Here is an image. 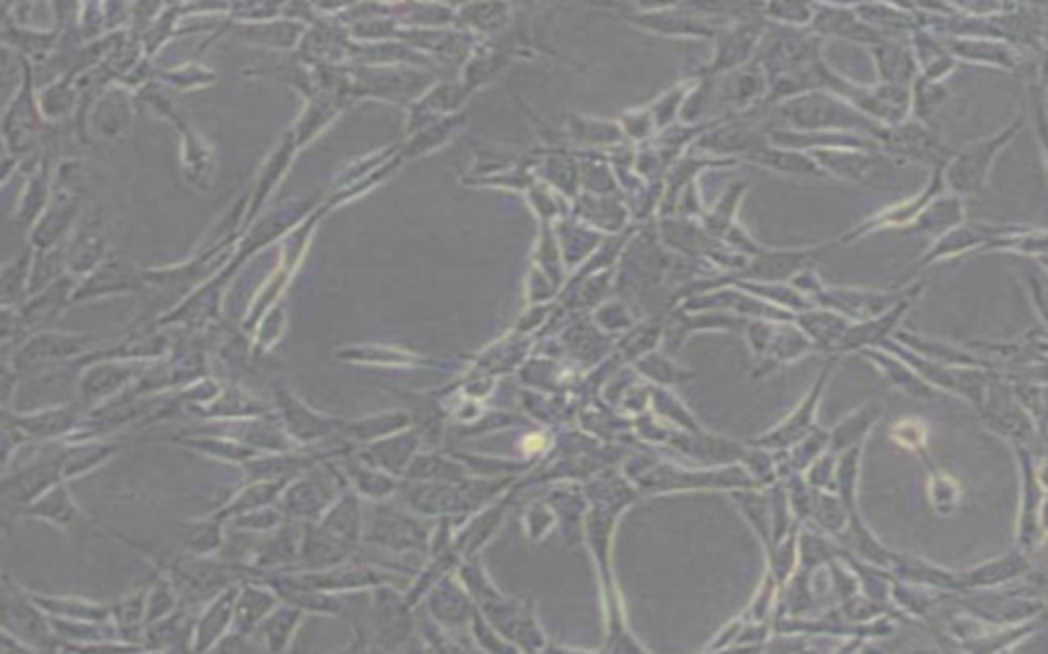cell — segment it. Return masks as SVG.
Listing matches in <instances>:
<instances>
[{
	"label": "cell",
	"instance_id": "5",
	"mask_svg": "<svg viewBox=\"0 0 1048 654\" xmlns=\"http://www.w3.org/2000/svg\"><path fill=\"white\" fill-rule=\"evenodd\" d=\"M363 542L391 553H404L413 548L418 542L416 525L399 509L385 506V501H377L375 508L371 509Z\"/></svg>",
	"mask_w": 1048,
	"mask_h": 654
},
{
	"label": "cell",
	"instance_id": "10",
	"mask_svg": "<svg viewBox=\"0 0 1048 654\" xmlns=\"http://www.w3.org/2000/svg\"><path fill=\"white\" fill-rule=\"evenodd\" d=\"M299 542L301 536L297 539L294 528L282 523L279 528L266 532L265 540H261V544L254 548L249 570L268 573L296 563L299 561Z\"/></svg>",
	"mask_w": 1048,
	"mask_h": 654
},
{
	"label": "cell",
	"instance_id": "7",
	"mask_svg": "<svg viewBox=\"0 0 1048 654\" xmlns=\"http://www.w3.org/2000/svg\"><path fill=\"white\" fill-rule=\"evenodd\" d=\"M375 640L382 649H396L408 636V606L398 594L385 585L371 589Z\"/></svg>",
	"mask_w": 1048,
	"mask_h": 654
},
{
	"label": "cell",
	"instance_id": "18",
	"mask_svg": "<svg viewBox=\"0 0 1048 654\" xmlns=\"http://www.w3.org/2000/svg\"><path fill=\"white\" fill-rule=\"evenodd\" d=\"M223 522L220 516H207L203 520L185 525V548L197 556H211L223 546Z\"/></svg>",
	"mask_w": 1048,
	"mask_h": 654
},
{
	"label": "cell",
	"instance_id": "22",
	"mask_svg": "<svg viewBox=\"0 0 1048 654\" xmlns=\"http://www.w3.org/2000/svg\"><path fill=\"white\" fill-rule=\"evenodd\" d=\"M283 409H285V420L289 423L294 436L299 437V440H313V437L322 436L330 430L326 420H322L316 413H311L310 409L299 406L296 399H291V397L283 395Z\"/></svg>",
	"mask_w": 1048,
	"mask_h": 654
},
{
	"label": "cell",
	"instance_id": "19",
	"mask_svg": "<svg viewBox=\"0 0 1048 654\" xmlns=\"http://www.w3.org/2000/svg\"><path fill=\"white\" fill-rule=\"evenodd\" d=\"M76 422V413L73 408L52 409L37 415H25V418H15V428H21L35 437H54L68 432Z\"/></svg>",
	"mask_w": 1048,
	"mask_h": 654
},
{
	"label": "cell",
	"instance_id": "11",
	"mask_svg": "<svg viewBox=\"0 0 1048 654\" xmlns=\"http://www.w3.org/2000/svg\"><path fill=\"white\" fill-rule=\"evenodd\" d=\"M31 597L37 601V606L49 616V618H62V620H76V622H92V624H111L113 622V608L89 601L82 597H56L42 596L33 594Z\"/></svg>",
	"mask_w": 1048,
	"mask_h": 654
},
{
	"label": "cell",
	"instance_id": "23",
	"mask_svg": "<svg viewBox=\"0 0 1048 654\" xmlns=\"http://www.w3.org/2000/svg\"><path fill=\"white\" fill-rule=\"evenodd\" d=\"M283 601H289L301 610L311 611V613H322V616H339L342 611V603L334 594H326L318 589H296L283 596Z\"/></svg>",
	"mask_w": 1048,
	"mask_h": 654
},
{
	"label": "cell",
	"instance_id": "8",
	"mask_svg": "<svg viewBox=\"0 0 1048 654\" xmlns=\"http://www.w3.org/2000/svg\"><path fill=\"white\" fill-rule=\"evenodd\" d=\"M282 601L283 597L268 583L258 581V579L240 583L232 632L251 636L254 630H258V625L265 620L266 616L275 610Z\"/></svg>",
	"mask_w": 1048,
	"mask_h": 654
},
{
	"label": "cell",
	"instance_id": "13",
	"mask_svg": "<svg viewBox=\"0 0 1048 654\" xmlns=\"http://www.w3.org/2000/svg\"><path fill=\"white\" fill-rule=\"evenodd\" d=\"M304 616H306V611L297 608L294 603H289V601L279 603L275 610L271 611L258 625V630L265 639L266 649L271 653L287 651L289 644L294 642L299 625L304 622Z\"/></svg>",
	"mask_w": 1048,
	"mask_h": 654
},
{
	"label": "cell",
	"instance_id": "4",
	"mask_svg": "<svg viewBox=\"0 0 1048 654\" xmlns=\"http://www.w3.org/2000/svg\"><path fill=\"white\" fill-rule=\"evenodd\" d=\"M21 516L42 520L70 536H87L92 530L87 511L76 503L66 483H58L42 497L31 501L30 506L19 509Z\"/></svg>",
	"mask_w": 1048,
	"mask_h": 654
},
{
	"label": "cell",
	"instance_id": "15",
	"mask_svg": "<svg viewBox=\"0 0 1048 654\" xmlns=\"http://www.w3.org/2000/svg\"><path fill=\"white\" fill-rule=\"evenodd\" d=\"M285 487H287V479L258 480V483H254L251 487L242 489V491H240L225 508L220 509L216 516H220L223 522L228 523L232 518L240 516V513L266 508V506H277V501H279V497H282Z\"/></svg>",
	"mask_w": 1048,
	"mask_h": 654
},
{
	"label": "cell",
	"instance_id": "20",
	"mask_svg": "<svg viewBox=\"0 0 1048 654\" xmlns=\"http://www.w3.org/2000/svg\"><path fill=\"white\" fill-rule=\"evenodd\" d=\"M130 375H132V370L123 368L121 364L95 366V368H90L87 377L82 380V392L89 401H97L101 397L119 391L125 385Z\"/></svg>",
	"mask_w": 1048,
	"mask_h": 654
},
{
	"label": "cell",
	"instance_id": "25",
	"mask_svg": "<svg viewBox=\"0 0 1048 654\" xmlns=\"http://www.w3.org/2000/svg\"><path fill=\"white\" fill-rule=\"evenodd\" d=\"M90 230L92 228H87V232L76 244L75 256H73V266L80 273L89 270L90 266H95L97 262L101 261V252H103V237L97 232H90Z\"/></svg>",
	"mask_w": 1048,
	"mask_h": 654
},
{
	"label": "cell",
	"instance_id": "3",
	"mask_svg": "<svg viewBox=\"0 0 1048 654\" xmlns=\"http://www.w3.org/2000/svg\"><path fill=\"white\" fill-rule=\"evenodd\" d=\"M244 570L246 567L213 561L211 556L191 554L187 558H178L177 563L166 567L164 573L175 583L180 601L197 603L213 599L218 594H222L225 587L236 585V581L244 579Z\"/></svg>",
	"mask_w": 1048,
	"mask_h": 654
},
{
	"label": "cell",
	"instance_id": "6",
	"mask_svg": "<svg viewBox=\"0 0 1048 654\" xmlns=\"http://www.w3.org/2000/svg\"><path fill=\"white\" fill-rule=\"evenodd\" d=\"M240 585L225 587L222 594L209 599L201 618L197 620L192 630V651H211L225 639L234 628L236 613V597Z\"/></svg>",
	"mask_w": 1048,
	"mask_h": 654
},
{
	"label": "cell",
	"instance_id": "9",
	"mask_svg": "<svg viewBox=\"0 0 1048 654\" xmlns=\"http://www.w3.org/2000/svg\"><path fill=\"white\" fill-rule=\"evenodd\" d=\"M328 491L330 489L320 480L297 479L283 489L277 506L282 508L285 516L313 522L322 518L326 509L337 501Z\"/></svg>",
	"mask_w": 1048,
	"mask_h": 654
},
{
	"label": "cell",
	"instance_id": "12",
	"mask_svg": "<svg viewBox=\"0 0 1048 654\" xmlns=\"http://www.w3.org/2000/svg\"><path fill=\"white\" fill-rule=\"evenodd\" d=\"M1014 130H1018V125H1012L1004 135H997V137H993V140H988V142H981V144H977V146L969 147V152H964L959 160L955 162V168H952V180H955V185H959L962 189L979 187L981 180H983V176L988 173V168H990V162L993 160V156H995L997 149H1002L1005 142L1012 137Z\"/></svg>",
	"mask_w": 1048,
	"mask_h": 654
},
{
	"label": "cell",
	"instance_id": "16",
	"mask_svg": "<svg viewBox=\"0 0 1048 654\" xmlns=\"http://www.w3.org/2000/svg\"><path fill=\"white\" fill-rule=\"evenodd\" d=\"M85 342H87V337H78V335H37V337L31 340L30 344H25L21 348L19 356H16L19 358L16 364L30 366V364L42 363V361H49V358L73 356V354L82 350Z\"/></svg>",
	"mask_w": 1048,
	"mask_h": 654
},
{
	"label": "cell",
	"instance_id": "14",
	"mask_svg": "<svg viewBox=\"0 0 1048 654\" xmlns=\"http://www.w3.org/2000/svg\"><path fill=\"white\" fill-rule=\"evenodd\" d=\"M148 587H140L132 596L123 597L113 606V624L118 628L119 639L123 642H140L146 634V610H148Z\"/></svg>",
	"mask_w": 1048,
	"mask_h": 654
},
{
	"label": "cell",
	"instance_id": "1",
	"mask_svg": "<svg viewBox=\"0 0 1048 654\" xmlns=\"http://www.w3.org/2000/svg\"><path fill=\"white\" fill-rule=\"evenodd\" d=\"M365 522L358 497L353 491L340 495L324 516L304 523L299 542V563L308 570L337 567L355 556L363 542Z\"/></svg>",
	"mask_w": 1048,
	"mask_h": 654
},
{
	"label": "cell",
	"instance_id": "24",
	"mask_svg": "<svg viewBox=\"0 0 1048 654\" xmlns=\"http://www.w3.org/2000/svg\"><path fill=\"white\" fill-rule=\"evenodd\" d=\"M283 516H285V513H283L279 506H266V508L240 513V516L230 520V525L236 528V530H242V532L266 534V532H271V530H275V528L282 525Z\"/></svg>",
	"mask_w": 1048,
	"mask_h": 654
},
{
	"label": "cell",
	"instance_id": "2",
	"mask_svg": "<svg viewBox=\"0 0 1048 654\" xmlns=\"http://www.w3.org/2000/svg\"><path fill=\"white\" fill-rule=\"evenodd\" d=\"M2 632L23 640L33 651H62L52 618L11 575L2 579Z\"/></svg>",
	"mask_w": 1048,
	"mask_h": 654
},
{
	"label": "cell",
	"instance_id": "21",
	"mask_svg": "<svg viewBox=\"0 0 1048 654\" xmlns=\"http://www.w3.org/2000/svg\"><path fill=\"white\" fill-rule=\"evenodd\" d=\"M111 452H113V446H103V444L59 452L62 477H64V480H68L89 473L95 466L103 465Z\"/></svg>",
	"mask_w": 1048,
	"mask_h": 654
},
{
	"label": "cell",
	"instance_id": "17",
	"mask_svg": "<svg viewBox=\"0 0 1048 654\" xmlns=\"http://www.w3.org/2000/svg\"><path fill=\"white\" fill-rule=\"evenodd\" d=\"M346 473L356 494L365 495L375 501H385V497H389L396 489V480L389 479L384 468L371 465L361 456L346 465Z\"/></svg>",
	"mask_w": 1048,
	"mask_h": 654
}]
</instances>
